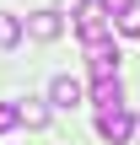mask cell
Listing matches in <instances>:
<instances>
[{
	"label": "cell",
	"mask_w": 140,
	"mask_h": 145,
	"mask_svg": "<svg viewBox=\"0 0 140 145\" xmlns=\"http://www.w3.org/2000/svg\"><path fill=\"white\" fill-rule=\"evenodd\" d=\"M22 32L38 38V43H54V38L65 32V22H59V11H32V16L22 22Z\"/></svg>",
	"instance_id": "4"
},
{
	"label": "cell",
	"mask_w": 140,
	"mask_h": 145,
	"mask_svg": "<svg viewBox=\"0 0 140 145\" xmlns=\"http://www.w3.org/2000/svg\"><path fill=\"white\" fill-rule=\"evenodd\" d=\"M92 102H97V113H103V108H119V102H124V86H119V75H108V81H92Z\"/></svg>",
	"instance_id": "6"
},
{
	"label": "cell",
	"mask_w": 140,
	"mask_h": 145,
	"mask_svg": "<svg viewBox=\"0 0 140 145\" xmlns=\"http://www.w3.org/2000/svg\"><path fill=\"white\" fill-rule=\"evenodd\" d=\"M97 5H103V11H108V16H124V11H129V5H135V0H97Z\"/></svg>",
	"instance_id": "12"
},
{
	"label": "cell",
	"mask_w": 140,
	"mask_h": 145,
	"mask_svg": "<svg viewBox=\"0 0 140 145\" xmlns=\"http://www.w3.org/2000/svg\"><path fill=\"white\" fill-rule=\"evenodd\" d=\"M22 124V113H16V102H0V135H11Z\"/></svg>",
	"instance_id": "9"
},
{
	"label": "cell",
	"mask_w": 140,
	"mask_h": 145,
	"mask_svg": "<svg viewBox=\"0 0 140 145\" xmlns=\"http://www.w3.org/2000/svg\"><path fill=\"white\" fill-rule=\"evenodd\" d=\"M81 97H86V91H81L76 75H54V81H49V102H54V108H81Z\"/></svg>",
	"instance_id": "5"
},
{
	"label": "cell",
	"mask_w": 140,
	"mask_h": 145,
	"mask_svg": "<svg viewBox=\"0 0 140 145\" xmlns=\"http://www.w3.org/2000/svg\"><path fill=\"white\" fill-rule=\"evenodd\" d=\"M119 43L113 38H97V43H86V70H92V81H108V75H119Z\"/></svg>",
	"instance_id": "1"
},
{
	"label": "cell",
	"mask_w": 140,
	"mask_h": 145,
	"mask_svg": "<svg viewBox=\"0 0 140 145\" xmlns=\"http://www.w3.org/2000/svg\"><path fill=\"white\" fill-rule=\"evenodd\" d=\"M108 27H113V16H108L103 5H86V11L76 16V38H81V43H97V38H108Z\"/></svg>",
	"instance_id": "3"
},
{
	"label": "cell",
	"mask_w": 140,
	"mask_h": 145,
	"mask_svg": "<svg viewBox=\"0 0 140 145\" xmlns=\"http://www.w3.org/2000/svg\"><path fill=\"white\" fill-rule=\"evenodd\" d=\"M86 5H92V0H59V16H81Z\"/></svg>",
	"instance_id": "11"
},
{
	"label": "cell",
	"mask_w": 140,
	"mask_h": 145,
	"mask_svg": "<svg viewBox=\"0 0 140 145\" xmlns=\"http://www.w3.org/2000/svg\"><path fill=\"white\" fill-rule=\"evenodd\" d=\"M16 113H22V124H27V129H43V124H49V108H43L38 97H27V102H22Z\"/></svg>",
	"instance_id": "8"
},
{
	"label": "cell",
	"mask_w": 140,
	"mask_h": 145,
	"mask_svg": "<svg viewBox=\"0 0 140 145\" xmlns=\"http://www.w3.org/2000/svg\"><path fill=\"white\" fill-rule=\"evenodd\" d=\"M97 135H103L108 145H124L129 135H135V113H129L124 102H119V108H103V113H97Z\"/></svg>",
	"instance_id": "2"
},
{
	"label": "cell",
	"mask_w": 140,
	"mask_h": 145,
	"mask_svg": "<svg viewBox=\"0 0 140 145\" xmlns=\"http://www.w3.org/2000/svg\"><path fill=\"white\" fill-rule=\"evenodd\" d=\"M113 27H119V32H140V5H129L124 16H113Z\"/></svg>",
	"instance_id": "10"
},
{
	"label": "cell",
	"mask_w": 140,
	"mask_h": 145,
	"mask_svg": "<svg viewBox=\"0 0 140 145\" xmlns=\"http://www.w3.org/2000/svg\"><path fill=\"white\" fill-rule=\"evenodd\" d=\"M16 43H22V16L0 11V54H5V48H16Z\"/></svg>",
	"instance_id": "7"
}]
</instances>
